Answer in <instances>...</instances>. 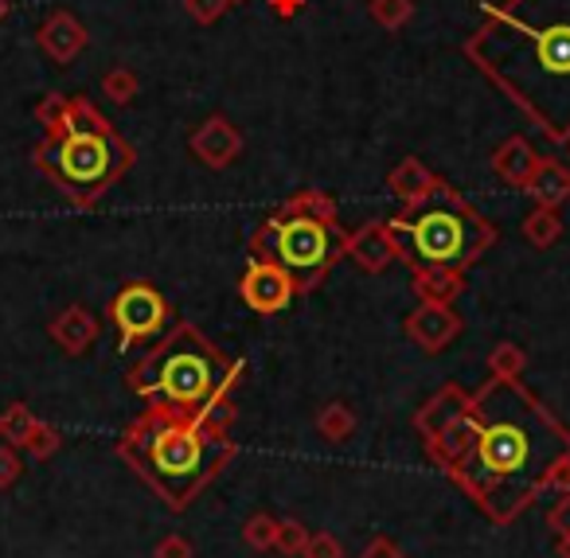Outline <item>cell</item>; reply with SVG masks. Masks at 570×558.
I'll list each match as a JSON object with an SVG mask.
<instances>
[{
	"instance_id": "1",
	"label": "cell",
	"mask_w": 570,
	"mask_h": 558,
	"mask_svg": "<svg viewBox=\"0 0 570 558\" xmlns=\"http://www.w3.org/2000/svg\"><path fill=\"white\" fill-rule=\"evenodd\" d=\"M469 446L453 477L484 508V516L508 523L539 496L543 480L570 461V430H562L547 407L520 379L492 375L469 402Z\"/></svg>"
},
{
	"instance_id": "2",
	"label": "cell",
	"mask_w": 570,
	"mask_h": 558,
	"mask_svg": "<svg viewBox=\"0 0 570 558\" xmlns=\"http://www.w3.org/2000/svg\"><path fill=\"white\" fill-rule=\"evenodd\" d=\"M465 56L554 145L570 141V0L489 4Z\"/></svg>"
},
{
	"instance_id": "3",
	"label": "cell",
	"mask_w": 570,
	"mask_h": 558,
	"mask_svg": "<svg viewBox=\"0 0 570 558\" xmlns=\"http://www.w3.org/2000/svg\"><path fill=\"white\" fill-rule=\"evenodd\" d=\"M235 375L238 363H230L204 332L191 329V324H176L137 363V371L129 375V386L153 410L188 418V422H204L212 410H219L227 402Z\"/></svg>"
},
{
	"instance_id": "4",
	"label": "cell",
	"mask_w": 570,
	"mask_h": 558,
	"mask_svg": "<svg viewBox=\"0 0 570 558\" xmlns=\"http://www.w3.org/2000/svg\"><path fill=\"white\" fill-rule=\"evenodd\" d=\"M118 449L165 496L168 508H184L235 457V446L223 430H212L207 422L173 418L153 407L141 422L129 425Z\"/></svg>"
},
{
	"instance_id": "5",
	"label": "cell",
	"mask_w": 570,
	"mask_h": 558,
	"mask_svg": "<svg viewBox=\"0 0 570 558\" xmlns=\"http://www.w3.org/2000/svg\"><path fill=\"white\" fill-rule=\"evenodd\" d=\"M134 145L98 114L87 98H75L67 121L32 149V160L75 207H90L134 168Z\"/></svg>"
},
{
	"instance_id": "6",
	"label": "cell",
	"mask_w": 570,
	"mask_h": 558,
	"mask_svg": "<svg viewBox=\"0 0 570 558\" xmlns=\"http://www.w3.org/2000/svg\"><path fill=\"white\" fill-rule=\"evenodd\" d=\"M387 235L399 258L414 270H465L492 246L497 231L473 204L458 196L450 184L434 192L426 204L403 207L387 219Z\"/></svg>"
},
{
	"instance_id": "7",
	"label": "cell",
	"mask_w": 570,
	"mask_h": 558,
	"mask_svg": "<svg viewBox=\"0 0 570 558\" xmlns=\"http://www.w3.org/2000/svg\"><path fill=\"white\" fill-rule=\"evenodd\" d=\"M254 258H266L289 274L297 293L313 290L348 254V235L336 223V204L317 188L297 192L250 238Z\"/></svg>"
},
{
	"instance_id": "8",
	"label": "cell",
	"mask_w": 570,
	"mask_h": 558,
	"mask_svg": "<svg viewBox=\"0 0 570 558\" xmlns=\"http://www.w3.org/2000/svg\"><path fill=\"white\" fill-rule=\"evenodd\" d=\"M110 316L118 324L121 347H129V344H141V340H160V332L173 321V309H168L165 293L153 290L149 282H129L114 297Z\"/></svg>"
},
{
	"instance_id": "9",
	"label": "cell",
	"mask_w": 570,
	"mask_h": 558,
	"mask_svg": "<svg viewBox=\"0 0 570 558\" xmlns=\"http://www.w3.org/2000/svg\"><path fill=\"white\" fill-rule=\"evenodd\" d=\"M238 293H243L246 309H254L262 316H274L289 309V301L297 297V285L289 282V274L282 266H274L266 258H254L246 266L243 282H238Z\"/></svg>"
},
{
	"instance_id": "10",
	"label": "cell",
	"mask_w": 570,
	"mask_h": 558,
	"mask_svg": "<svg viewBox=\"0 0 570 558\" xmlns=\"http://www.w3.org/2000/svg\"><path fill=\"white\" fill-rule=\"evenodd\" d=\"M188 149H191V157H196L199 165L223 173V168L235 165V160L243 157V134H238L230 118L212 114V118L199 121L196 134L188 137Z\"/></svg>"
},
{
	"instance_id": "11",
	"label": "cell",
	"mask_w": 570,
	"mask_h": 558,
	"mask_svg": "<svg viewBox=\"0 0 570 558\" xmlns=\"http://www.w3.org/2000/svg\"><path fill=\"white\" fill-rule=\"evenodd\" d=\"M87 40L90 36H87V28H82V20L67 9L51 12V17L40 25V51L56 67H71L75 59L87 51Z\"/></svg>"
},
{
	"instance_id": "12",
	"label": "cell",
	"mask_w": 570,
	"mask_h": 558,
	"mask_svg": "<svg viewBox=\"0 0 570 558\" xmlns=\"http://www.w3.org/2000/svg\"><path fill=\"white\" fill-rule=\"evenodd\" d=\"M406 336L419 344L422 352H442L461 336V316L450 305H426L422 301L411 316H406Z\"/></svg>"
},
{
	"instance_id": "13",
	"label": "cell",
	"mask_w": 570,
	"mask_h": 558,
	"mask_svg": "<svg viewBox=\"0 0 570 558\" xmlns=\"http://www.w3.org/2000/svg\"><path fill=\"white\" fill-rule=\"evenodd\" d=\"M469 402H473V394L461 391L458 383L442 386V391H438L434 399H430L426 407L419 410V418H414V425H419L422 441H434L438 433H445L450 425H458L461 418L469 414Z\"/></svg>"
},
{
	"instance_id": "14",
	"label": "cell",
	"mask_w": 570,
	"mask_h": 558,
	"mask_svg": "<svg viewBox=\"0 0 570 558\" xmlns=\"http://www.w3.org/2000/svg\"><path fill=\"white\" fill-rule=\"evenodd\" d=\"M445 180H438L434 173H430V165L426 160H419V157H403L395 168L387 173V188H391V196L399 199L403 207H419V204H426L430 196H434L438 188H442Z\"/></svg>"
},
{
	"instance_id": "15",
	"label": "cell",
	"mask_w": 570,
	"mask_h": 558,
	"mask_svg": "<svg viewBox=\"0 0 570 558\" xmlns=\"http://www.w3.org/2000/svg\"><path fill=\"white\" fill-rule=\"evenodd\" d=\"M348 258L356 262L360 270H367V274H383V270L399 258L395 243H391V235H387V223L372 219V223H364L356 235H348Z\"/></svg>"
},
{
	"instance_id": "16",
	"label": "cell",
	"mask_w": 570,
	"mask_h": 558,
	"mask_svg": "<svg viewBox=\"0 0 570 558\" xmlns=\"http://www.w3.org/2000/svg\"><path fill=\"white\" fill-rule=\"evenodd\" d=\"M98 329H102V324H98V316L90 313L87 305H67L63 313L51 321L48 332L67 355H82L98 340Z\"/></svg>"
},
{
	"instance_id": "17",
	"label": "cell",
	"mask_w": 570,
	"mask_h": 558,
	"mask_svg": "<svg viewBox=\"0 0 570 558\" xmlns=\"http://www.w3.org/2000/svg\"><path fill=\"white\" fill-rule=\"evenodd\" d=\"M523 192H528V196L535 199L539 207L567 204V199H570V168L562 165V160L539 157L535 173H531V180L523 184Z\"/></svg>"
},
{
	"instance_id": "18",
	"label": "cell",
	"mask_w": 570,
	"mask_h": 558,
	"mask_svg": "<svg viewBox=\"0 0 570 558\" xmlns=\"http://www.w3.org/2000/svg\"><path fill=\"white\" fill-rule=\"evenodd\" d=\"M535 165H539V157L528 137H508V141L492 153V173L504 184H512V188H523V184L531 180V173H535Z\"/></svg>"
},
{
	"instance_id": "19",
	"label": "cell",
	"mask_w": 570,
	"mask_h": 558,
	"mask_svg": "<svg viewBox=\"0 0 570 558\" xmlns=\"http://www.w3.org/2000/svg\"><path fill=\"white\" fill-rule=\"evenodd\" d=\"M461 290H465V282L458 270H414V293L426 305H453Z\"/></svg>"
},
{
	"instance_id": "20",
	"label": "cell",
	"mask_w": 570,
	"mask_h": 558,
	"mask_svg": "<svg viewBox=\"0 0 570 558\" xmlns=\"http://www.w3.org/2000/svg\"><path fill=\"white\" fill-rule=\"evenodd\" d=\"M562 235V215L559 207H539L523 219V238H528L535 251H547V246H554Z\"/></svg>"
},
{
	"instance_id": "21",
	"label": "cell",
	"mask_w": 570,
	"mask_h": 558,
	"mask_svg": "<svg viewBox=\"0 0 570 558\" xmlns=\"http://www.w3.org/2000/svg\"><path fill=\"white\" fill-rule=\"evenodd\" d=\"M367 17L383 28V32H399L411 25L414 0H367Z\"/></svg>"
},
{
	"instance_id": "22",
	"label": "cell",
	"mask_w": 570,
	"mask_h": 558,
	"mask_svg": "<svg viewBox=\"0 0 570 558\" xmlns=\"http://www.w3.org/2000/svg\"><path fill=\"white\" fill-rule=\"evenodd\" d=\"M36 422H40V418H36L32 410L24 407V402H12V407L4 410V414H0V438L9 441V446L20 449L28 438H32Z\"/></svg>"
},
{
	"instance_id": "23",
	"label": "cell",
	"mask_w": 570,
	"mask_h": 558,
	"mask_svg": "<svg viewBox=\"0 0 570 558\" xmlns=\"http://www.w3.org/2000/svg\"><path fill=\"white\" fill-rule=\"evenodd\" d=\"M317 430H321V438H328V441H348L352 433H356V418H352V410L344 407V402H328L317 414Z\"/></svg>"
},
{
	"instance_id": "24",
	"label": "cell",
	"mask_w": 570,
	"mask_h": 558,
	"mask_svg": "<svg viewBox=\"0 0 570 558\" xmlns=\"http://www.w3.org/2000/svg\"><path fill=\"white\" fill-rule=\"evenodd\" d=\"M137 90H141V82H137V75L129 71V67H110V71L102 75V95L110 98V102H118V106L134 102Z\"/></svg>"
},
{
	"instance_id": "25",
	"label": "cell",
	"mask_w": 570,
	"mask_h": 558,
	"mask_svg": "<svg viewBox=\"0 0 570 558\" xmlns=\"http://www.w3.org/2000/svg\"><path fill=\"white\" fill-rule=\"evenodd\" d=\"M528 368V355H523L520 344H497L489 355V371L500 379H520V371Z\"/></svg>"
},
{
	"instance_id": "26",
	"label": "cell",
	"mask_w": 570,
	"mask_h": 558,
	"mask_svg": "<svg viewBox=\"0 0 570 558\" xmlns=\"http://www.w3.org/2000/svg\"><path fill=\"white\" fill-rule=\"evenodd\" d=\"M71 102L75 98L59 95V90H51V95H43V102L36 106V121H40L48 134H56L59 126L67 121V114H71Z\"/></svg>"
},
{
	"instance_id": "27",
	"label": "cell",
	"mask_w": 570,
	"mask_h": 558,
	"mask_svg": "<svg viewBox=\"0 0 570 558\" xmlns=\"http://www.w3.org/2000/svg\"><path fill=\"white\" fill-rule=\"evenodd\" d=\"M59 441H63V438H59V433L51 430V425L36 422L32 438H28V441H24V446H20V449H28V453H32L36 461H43V457H51V453H56V449H59Z\"/></svg>"
},
{
	"instance_id": "28",
	"label": "cell",
	"mask_w": 570,
	"mask_h": 558,
	"mask_svg": "<svg viewBox=\"0 0 570 558\" xmlns=\"http://www.w3.org/2000/svg\"><path fill=\"white\" fill-rule=\"evenodd\" d=\"M246 542H250V547H258V550L277 547V519L254 516L250 523H246Z\"/></svg>"
},
{
	"instance_id": "29",
	"label": "cell",
	"mask_w": 570,
	"mask_h": 558,
	"mask_svg": "<svg viewBox=\"0 0 570 558\" xmlns=\"http://www.w3.org/2000/svg\"><path fill=\"white\" fill-rule=\"evenodd\" d=\"M184 9H188V17L196 20V25H215L230 4L227 0H184Z\"/></svg>"
},
{
	"instance_id": "30",
	"label": "cell",
	"mask_w": 570,
	"mask_h": 558,
	"mask_svg": "<svg viewBox=\"0 0 570 558\" xmlns=\"http://www.w3.org/2000/svg\"><path fill=\"white\" fill-rule=\"evenodd\" d=\"M305 542H309V531H305L297 519H285V523H277V547L282 550H305Z\"/></svg>"
},
{
	"instance_id": "31",
	"label": "cell",
	"mask_w": 570,
	"mask_h": 558,
	"mask_svg": "<svg viewBox=\"0 0 570 558\" xmlns=\"http://www.w3.org/2000/svg\"><path fill=\"white\" fill-rule=\"evenodd\" d=\"M20 472H24V464H20V453L17 446H0V488H12L20 480Z\"/></svg>"
},
{
	"instance_id": "32",
	"label": "cell",
	"mask_w": 570,
	"mask_h": 558,
	"mask_svg": "<svg viewBox=\"0 0 570 558\" xmlns=\"http://www.w3.org/2000/svg\"><path fill=\"white\" fill-rule=\"evenodd\" d=\"M302 555H305V558H341V547H336L333 535L317 531V535H309V542H305Z\"/></svg>"
},
{
	"instance_id": "33",
	"label": "cell",
	"mask_w": 570,
	"mask_h": 558,
	"mask_svg": "<svg viewBox=\"0 0 570 558\" xmlns=\"http://www.w3.org/2000/svg\"><path fill=\"white\" fill-rule=\"evenodd\" d=\"M547 527H551V531H559V535H570V492L559 496V500H554V508L547 511Z\"/></svg>"
},
{
	"instance_id": "34",
	"label": "cell",
	"mask_w": 570,
	"mask_h": 558,
	"mask_svg": "<svg viewBox=\"0 0 570 558\" xmlns=\"http://www.w3.org/2000/svg\"><path fill=\"white\" fill-rule=\"evenodd\" d=\"M157 558H191V547H188L184 539H176V535H173V539H165V542L157 547Z\"/></svg>"
},
{
	"instance_id": "35",
	"label": "cell",
	"mask_w": 570,
	"mask_h": 558,
	"mask_svg": "<svg viewBox=\"0 0 570 558\" xmlns=\"http://www.w3.org/2000/svg\"><path fill=\"white\" fill-rule=\"evenodd\" d=\"M360 558H406V555H403V550L395 547V542H387V539H375L372 547H367V550H364V555H360Z\"/></svg>"
},
{
	"instance_id": "36",
	"label": "cell",
	"mask_w": 570,
	"mask_h": 558,
	"mask_svg": "<svg viewBox=\"0 0 570 558\" xmlns=\"http://www.w3.org/2000/svg\"><path fill=\"white\" fill-rule=\"evenodd\" d=\"M269 4H274V12H277V17H294V12L302 9L305 0H269Z\"/></svg>"
},
{
	"instance_id": "37",
	"label": "cell",
	"mask_w": 570,
	"mask_h": 558,
	"mask_svg": "<svg viewBox=\"0 0 570 558\" xmlns=\"http://www.w3.org/2000/svg\"><path fill=\"white\" fill-rule=\"evenodd\" d=\"M9 12H12V9H9V0H0V25L9 20Z\"/></svg>"
},
{
	"instance_id": "38",
	"label": "cell",
	"mask_w": 570,
	"mask_h": 558,
	"mask_svg": "<svg viewBox=\"0 0 570 558\" xmlns=\"http://www.w3.org/2000/svg\"><path fill=\"white\" fill-rule=\"evenodd\" d=\"M562 558H570V535H562V547H559Z\"/></svg>"
},
{
	"instance_id": "39",
	"label": "cell",
	"mask_w": 570,
	"mask_h": 558,
	"mask_svg": "<svg viewBox=\"0 0 570 558\" xmlns=\"http://www.w3.org/2000/svg\"><path fill=\"white\" fill-rule=\"evenodd\" d=\"M227 4H243V0H227Z\"/></svg>"
},
{
	"instance_id": "40",
	"label": "cell",
	"mask_w": 570,
	"mask_h": 558,
	"mask_svg": "<svg viewBox=\"0 0 570 558\" xmlns=\"http://www.w3.org/2000/svg\"><path fill=\"white\" fill-rule=\"evenodd\" d=\"M567 145H570V141H567Z\"/></svg>"
}]
</instances>
